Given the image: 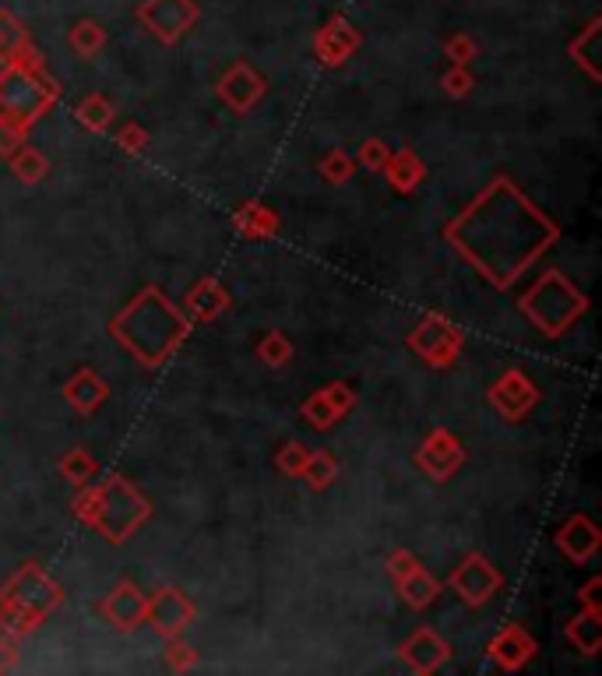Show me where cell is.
Masks as SVG:
<instances>
[{
  "mask_svg": "<svg viewBox=\"0 0 602 676\" xmlns=\"http://www.w3.org/2000/svg\"><path fill=\"white\" fill-rule=\"evenodd\" d=\"M402 659L416 673H433V669H441L451 659V649H447V641L438 635V630L419 627L409 641H402Z\"/></svg>",
  "mask_w": 602,
  "mask_h": 676,
  "instance_id": "18",
  "label": "cell"
},
{
  "mask_svg": "<svg viewBox=\"0 0 602 676\" xmlns=\"http://www.w3.org/2000/svg\"><path fill=\"white\" fill-rule=\"evenodd\" d=\"M74 515H78L88 529H96L107 543H124L134 532H138V525L152 515V504H148L138 487L131 483L124 476H110L107 483L99 487H82L78 501H74Z\"/></svg>",
  "mask_w": 602,
  "mask_h": 676,
  "instance_id": "3",
  "label": "cell"
},
{
  "mask_svg": "<svg viewBox=\"0 0 602 676\" xmlns=\"http://www.w3.org/2000/svg\"><path fill=\"white\" fill-rule=\"evenodd\" d=\"M25 138H28V131H25V127L11 124V120H0V156H4V159H8L19 145H25Z\"/></svg>",
  "mask_w": 602,
  "mask_h": 676,
  "instance_id": "38",
  "label": "cell"
},
{
  "mask_svg": "<svg viewBox=\"0 0 602 676\" xmlns=\"http://www.w3.org/2000/svg\"><path fill=\"white\" fill-rule=\"evenodd\" d=\"M447 53H451V60H455V64H469L472 53H476V42L469 36H458V39L447 42Z\"/></svg>",
  "mask_w": 602,
  "mask_h": 676,
  "instance_id": "42",
  "label": "cell"
},
{
  "mask_svg": "<svg viewBox=\"0 0 602 676\" xmlns=\"http://www.w3.org/2000/svg\"><path fill=\"white\" fill-rule=\"evenodd\" d=\"M353 405H356V392L349 384L335 381V384H328L324 392H314L304 402V416L314 430H331L345 413L353 409Z\"/></svg>",
  "mask_w": 602,
  "mask_h": 676,
  "instance_id": "13",
  "label": "cell"
},
{
  "mask_svg": "<svg viewBox=\"0 0 602 676\" xmlns=\"http://www.w3.org/2000/svg\"><path fill=\"white\" fill-rule=\"evenodd\" d=\"M258 359L261 364H268V367H285L293 359V342L285 339L282 332H268L261 342H258Z\"/></svg>",
  "mask_w": 602,
  "mask_h": 676,
  "instance_id": "30",
  "label": "cell"
},
{
  "mask_svg": "<svg viewBox=\"0 0 602 676\" xmlns=\"http://www.w3.org/2000/svg\"><path fill=\"white\" fill-rule=\"evenodd\" d=\"M444 88H447V96H469L472 93V74L465 71V64H455L444 74Z\"/></svg>",
  "mask_w": 602,
  "mask_h": 676,
  "instance_id": "39",
  "label": "cell"
},
{
  "mask_svg": "<svg viewBox=\"0 0 602 676\" xmlns=\"http://www.w3.org/2000/svg\"><path fill=\"white\" fill-rule=\"evenodd\" d=\"M25 53V33L11 14H0V60H19Z\"/></svg>",
  "mask_w": 602,
  "mask_h": 676,
  "instance_id": "31",
  "label": "cell"
},
{
  "mask_svg": "<svg viewBox=\"0 0 602 676\" xmlns=\"http://www.w3.org/2000/svg\"><path fill=\"white\" fill-rule=\"evenodd\" d=\"M187 332H191L187 310L170 304L156 285H145V290L110 321V335L124 345L142 367H162L165 359L180 349V342L187 339Z\"/></svg>",
  "mask_w": 602,
  "mask_h": 676,
  "instance_id": "2",
  "label": "cell"
},
{
  "mask_svg": "<svg viewBox=\"0 0 602 676\" xmlns=\"http://www.w3.org/2000/svg\"><path fill=\"white\" fill-rule=\"evenodd\" d=\"M447 585H451V589H455L469 606H483V603H490V599H493L496 592H501L504 575L483 557V553H469V557H465L455 570H451Z\"/></svg>",
  "mask_w": 602,
  "mask_h": 676,
  "instance_id": "8",
  "label": "cell"
},
{
  "mask_svg": "<svg viewBox=\"0 0 602 676\" xmlns=\"http://www.w3.org/2000/svg\"><path fill=\"white\" fill-rule=\"evenodd\" d=\"M416 462L430 479L444 483V479H451L465 465V447L451 430H433L423 441V447L416 451Z\"/></svg>",
  "mask_w": 602,
  "mask_h": 676,
  "instance_id": "11",
  "label": "cell"
},
{
  "mask_svg": "<svg viewBox=\"0 0 602 676\" xmlns=\"http://www.w3.org/2000/svg\"><path fill=\"white\" fill-rule=\"evenodd\" d=\"M142 22L152 28L162 42H176L198 22V8L191 0H148L142 8Z\"/></svg>",
  "mask_w": 602,
  "mask_h": 676,
  "instance_id": "12",
  "label": "cell"
},
{
  "mask_svg": "<svg viewBox=\"0 0 602 676\" xmlns=\"http://www.w3.org/2000/svg\"><path fill=\"white\" fill-rule=\"evenodd\" d=\"M145 624H152L165 641L180 638L194 624V603H191V595H184L180 589H170V585H165V589H159L152 599H148Z\"/></svg>",
  "mask_w": 602,
  "mask_h": 676,
  "instance_id": "10",
  "label": "cell"
},
{
  "mask_svg": "<svg viewBox=\"0 0 602 676\" xmlns=\"http://www.w3.org/2000/svg\"><path fill=\"white\" fill-rule=\"evenodd\" d=\"M388 180H391V187H395L398 194H413L419 184H423V176H427V167L419 162V156L413 152V148H402V152H391L388 162H384V170Z\"/></svg>",
  "mask_w": 602,
  "mask_h": 676,
  "instance_id": "22",
  "label": "cell"
},
{
  "mask_svg": "<svg viewBox=\"0 0 602 676\" xmlns=\"http://www.w3.org/2000/svg\"><path fill=\"white\" fill-rule=\"evenodd\" d=\"M595 33H599V25H592L589 33H585L578 42H570V57L578 60V64L592 74V78H599V67H595V53H592V42H595Z\"/></svg>",
  "mask_w": 602,
  "mask_h": 676,
  "instance_id": "35",
  "label": "cell"
},
{
  "mask_svg": "<svg viewBox=\"0 0 602 676\" xmlns=\"http://www.w3.org/2000/svg\"><path fill=\"white\" fill-rule=\"evenodd\" d=\"M409 345L427 359V364L451 367L462 356L465 335H462V328H455L447 318H441V314H427V318L413 328Z\"/></svg>",
  "mask_w": 602,
  "mask_h": 676,
  "instance_id": "7",
  "label": "cell"
},
{
  "mask_svg": "<svg viewBox=\"0 0 602 676\" xmlns=\"http://www.w3.org/2000/svg\"><path fill=\"white\" fill-rule=\"evenodd\" d=\"M307 455H310L307 444H299V441L282 444V451H279V469L285 476H299V472H304V465H307Z\"/></svg>",
  "mask_w": 602,
  "mask_h": 676,
  "instance_id": "34",
  "label": "cell"
},
{
  "mask_svg": "<svg viewBox=\"0 0 602 676\" xmlns=\"http://www.w3.org/2000/svg\"><path fill=\"white\" fill-rule=\"evenodd\" d=\"M233 222H236V230L244 236H250V239H268V236L279 233V216L272 212V208L258 205V201H247L233 216Z\"/></svg>",
  "mask_w": 602,
  "mask_h": 676,
  "instance_id": "25",
  "label": "cell"
},
{
  "mask_svg": "<svg viewBox=\"0 0 602 676\" xmlns=\"http://www.w3.org/2000/svg\"><path fill=\"white\" fill-rule=\"evenodd\" d=\"M356 173V159L345 152V148H331V152L321 159V176L328 184H345Z\"/></svg>",
  "mask_w": 602,
  "mask_h": 676,
  "instance_id": "32",
  "label": "cell"
},
{
  "mask_svg": "<svg viewBox=\"0 0 602 676\" xmlns=\"http://www.w3.org/2000/svg\"><path fill=\"white\" fill-rule=\"evenodd\" d=\"M57 102V85L42 74V67H28L11 60L0 71V120H11L19 127H33L42 113H50Z\"/></svg>",
  "mask_w": 602,
  "mask_h": 676,
  "instance_id": "6",
  "label": "cell"
},
{
  "mask_svg": "<svg viewBox=\"0 0 602 676\" xmlns=\"http://www.w3.org/2000/svg\"><path fill=\"white\" fill-rule=\"evenodd\" d=\"M8 162H11V173L19 176L22 184H39V180L50 173V162H47V156H42L39 148H33L28 142L14 148V152L8 156Z\"/></svg>",
  "mask_w": 602,
  "mask_h": 676,
  "instance_id": "26",
  "label": "cell"
},
{
  "mask_svg": "<svg viewBox=\"0 0 602 676\" xmlns=\"http://www.w3.org/2000/svg\"><path fill=\"white\" fill-rule=\"evenodd\" d=\"M60 472H64L67 483H74V487L82 490V487H88L99 476V465H96V458L88 455L85 447H74V451H67L64 458H60Z\"/></svg>",
  "mask_w": 602,
  "mask_h": 676,
  "instance_id": "27",
  "label": "cell"
},
{
  "mask_svg": "<svg viewBox=\"0 0 602 676\" xmlns=\"http://www.w3.org/2000/svg\"><path fill=\"white\" fill-rule=\"evenodd\" d=\"M14 663H19V638L14 635H0V673H8Z\"/></svg>",
  "mask_w": 602,
  "mask_h": 676,
  "instance_id": "41",
  "label": "cell"
},
{
  "mask_svg": "<svg viewBox=\"0 0 602 676\" xmlns=\"http://www.w3.org/2000/svg\"><path fill=\"white\" fill-rule=\"evenodd\" d=\"M398 585V595L409 603L413 610H427L433 599L441 595V581L430 575L423 564H416L413 570H405V575L395 581Z\"/></svg>",
  "mask_w": 602,
  "mask_h": 676,
  "instance_id": "23",
  "label": "cell"
},
{
  "mask_svg": "<svg viewBox=\"0 0 602 676\" xmlns=\"http://www.w3.org/2000/svg\"><path fill=\"white\" fill-rule=\"evenodd\" d=\"M388 156H391V148L384 145V142H378V138H370L367 145H364V152H359V167H367V170H373V173H381L384 170V162H388Z\"/></svg>",
  "mask_w": 602,
  "mask_h": 676,
  "instance_id": "37",
  "label": "cell"
},
{
  "mask_svg": "<svg viewBox=\"0 0 602 676\" xmlns=\"http://www.w3.org/2000/svg\"><path fill=\"white\" fill-rule=\"evenodd\" d=\"M60 585L39 564H22L0 589V627L14 638H25L60 606Z\"/></svg>",
  "mask_w": 602,
  "mask_h": 676,
  "instance_id": "4",
  "label": "cell"
},
{
  "mask_svg": "<svg viewBox=\"0 0 602 676\" xmlns=\"http://www.w3.org/2000/svg\"><path fill=\"white\" fill-rule=\"evenodd\" d=\"M490 405L496 413H501L507 423H518V419H525L532 409H536V402H539V388L529 381V373H521V370H507L501 373L493 384H490V392H487Z\"/></svg>",
  "mask_w": 602,
  "mask_h": 676,
  "instance_id": "9",
  "label": "cell"
},
{
  "mask_svg": "<svg viewBox=\"0 0 602 676\" xmlns=\"http://www.w3.org/2000/svg\"><path fill=\"white\" fill-rule=\"evenodd\" d=\"M74 116L82 120V124L88 127V131H107L110 124H113V107H110V99L107 96H85L82 102H78V110H74Z\"/></svg>",
  "mask_w": 602,
  "mask_h": 676,
  "instance_id": "29",
  "label": "cell"
},
{
  "mask_svg": "<svg viewBox=\"0 0 602 676\" xmlns=\"http://www.w3.org/2000/svg\"><path fill=\"white\" fill-rule=\"evenodd\" d=\"M599 585H602L599 578H592L589 585H585V589H581V603H585V610L578 613L575 620L567 624V638L575 641L585 655H595V652H599V644H602V613H599V606H595Z\"/></svg>",
  "mask_w": 602,
  "mask_h": 676,
  "instance_id": "16",
  "label": "cell"
},
{
  "mask_svg": "<svg viewBox=\"0 0 602 676\" xmlns=\"http://www.w3.org/2000/svg\"><path fill=\"white\" fill-rule=\"evenodd\" d=\"M225 307H230V293H225L216 279H201L187 293V318L191 321H216Z\"/></svg>",
  "mask_w": 602,
  "mask_h": 676,
  "instance_id": "21",
  "label": "cell"
},
{
  "mask_svg": "<svg viewBox=\"0 0 602 676\" xmlns=\"http://www.w3.org/2000/svg\"><path fill=\"white\" fill-rule=\"evenodd\" d=\"M518 307L539 332L556 339V335H564L585 310H589V296H585L564 272L550 268V272H543L529 290L521 293Z\"/></svg>",
  "mask_w": 602,
  "mask_h": 676,
  "instance_id": "5",
  "label": "cell"
},
{
  "mask_svg": "<svg viewBox=\"0 0 602 676\" xmlns=\"http://www.w3.org/2000/svg\"><path fill=\"white\" fill-rule=\"evenodd\" d=\"M165 663H170V669H194L198 666V652L191 649V644H184L180 638H170V652H165Z\"/></svg>",
  "mask_w": 602,
  "mask_h": 676,
  "instance_id": "36",
  "label": "cell"
},
{
  "mask_svg": "<svg viewBox=\"0 0 602 676\" xmlns=\"http://www.w3.org/2000/svg\"><path fill=\"white\" fill-rule=\"evenodd\" d=\"M268 93V85L254 74L247 64H236L222 74V82H219V96L225 107H233L236 113H250L254 107L261 102V96Z\"/></svg>",
  "mask_w": 602,
  "mask_h": 676,
  "instance_id": "15",
  "label": "cell"
},
{
  "mask_svg": "<svg viewBox=\"0 0 602 676\" xmlns=\"http://www.w3.org/2000/svg\"><path fill=\"white\" fill-rule=\"evenodd\" d=\"M145 613H148V595L134 581H120L116 589L102 599V617H107L116 630L142 627Z\"/></svg>",
  "mask_w": 602,
  "mask_h": 676,
  "instance_id": "14",
  "label": "cell"
},
{
  "mask_svg": "<svg viewBox=\"0 0 602 676\" xmlns=\"http://www.w3.org/2000/svg\"><path fill=\"white\" fill-rule=\"evenodd\" d=\"M64 398H67L82 416H93V413L99 409V405L110 398V384L102 381L96 370L82 367V370L74 373V378L64 384Z\"/></svg>",
  "mask_w": 602,
  "mask_h": 676,
  "instance_id": "20",
  "label": "cell"
},
{
  "mask_svg": "<svg viewBox=\"0 0 602 676\" xmlns=\"http://www.w3.org/2000/svg\"><path fill=\"white\" fill-rule=\"evenodd\" d=\"M602 543V532L595 529V521L589 515H575L567 518V525L561 532H556V546H561V553L567 561L575 564H585L595 557V550Z\"/></svg>",
  "mask_w": 602,
  "mask_h": 676,
  "instance_id": "19",
  "label": "cell"
},
{
  "mask_svg": "<svg viewBox=\"0 0 602 676\" xmlns=\"http://www.w3.org/2000/svg\"><path fill=\"white\" fill-rule=\"evenodd\" d=\"M532 655H536V641H532V635L521 624H507L501 635L490 641V659L504 673L521 669Z\"/></svg>",
  "mask_w": 602,
  "mask_h": 676,
  "instance_id": "17",
  "label": "cell"
},
{
  "mask_svg": "<svg viewBox=\"0 0 602 676\" xmlns=\"http://www.w3.org/2000/svg\"><path fill=\"white\" fill-rule=\"evenodd\" d=\"M71 42H74V50H78L82 57H96V50L102 47V28L96 22H82L71 33Z\"/></svg>",
  "mask_w": 602,
  "mask_h": 676,
  "instance_id": "33",
  "label": "cell"
},
{
  "mask_svg": "<svg viewBox=\"0 0 602 676\" xmlns=\"http://www.w3.org/2000/svg\"><path fill=\"white\" fill-rule=\"evenodd\" d=\"M299 476H304L314 490H324V487L335 483L339 462H335V455H331V451H310V455H307V465H304V472H299Z\"/></svg>",
  "mask_w": 602,
  "mask_h": 676,
  "instance_id": "28",
  "label": "cell"
},
{
  "mask_svg": "<svg viewBox=\"0 0 602 676\" xmlns=\"http://www.w3.org/2000/svg\"><path fill=\"white\" fill-rule=\"evenodd\" d=\"M356 47H359V36L353 33V25H345L342 19H335L318 36V57L324 60V64H342Z\"/></svg>",
  "mask_w": 602,
  "mask_h": 676,
  "instance_id": "24",
  "label": "cell"
},
{
  "mask_svg": "<svg viewBox=\"0 0 602 676\" xmlns=\"http://www.w3.org/2000/svg\"><path fill=\"white\" fill-rule=\"evenodd\" d=\"M556 222L539 212L507 176H496L447 225V244L462 250L496 290H511L525 268L556 244Z\"/></svg>",
  "mask_w": 602,
  "mask_h": 676,
  "instance_id": "1",
  "label": "cell"
},
{
  "mask_svg": "<svg viewBox=\"0 0 602 676\" xmlns=\"http://www.w3.org/2000/svg\"><path fill=\"white\" fill-rule=\"evenodd\" d=\"M116 145L120 148H127V152H145V145H148V131L138 127V124H127L124 131L116 134Z\"/></svg>",
  "mask_w": 602,
  "mask_h": 676,
  "instance_id": "40",
  "label": "cell"
}]
</instances>
